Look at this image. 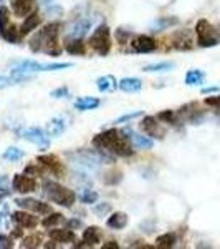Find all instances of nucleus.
<instances>
[{
  "instance_id": "nucleus-1",
  "label": "nucleus",
  "mask_w": 220,
  "mask_h": 249,
  "mask_svg": "<svg viewBox=\"0 0 220 249\" xmlns=\"http://www.w3.org/2000/svg\"><path fill=\"white\" fill-rule=\"evenodd\" d=\"M60 22H51L48 25L43 27L42 30H38L33 37L30 38V50L38 53L50 55V57H58L63 52V48L58 43V35H60Z\"/></svg>"
},
{
  "instance_id": "nucleus-2",
  "label": "nucleus",
  "mask_w": 220,
  "mask_h": 249,
  "mask_svg": "<svg viewBox=\"0 0 220 249\" xmlns=\"http://www.w3.org/2000/svg\"><path fill=\"white\" fill-rule=\"evenodd\" d=\"M93 146L106 150L116 156H123V158H127V156H131L134 153L133 146H131V143L125 138V135H123L121 131L114 130V128L96 135L93 138Z\"/></svg>"
},
{
  "instance_id": "nucleus-3",
  "label": "nucleus",
  "mask_w": 220,
  "mask_h": 249,
  "mask_svg": "<svg viewBox=\"0 0 220 249\" xmlns=\"http://www.w3.org/2000/svg\"><path fill=\"white\" fill-rule=\"evenodd\" d=\"M42 190L51 203L60 204L63 208H71L77 203V193L70 190V188H65L63 184H60L57 181L47 179V181H43Z\"/></svg>"
},
{
  "instance_id": "nucleus-4",
  "label": "nucleus",
  "mask_w": 220,
  "mask_h": 249,
  "mask_svg": "<svg viewBox=\"0 0 220 249\" xmlns=\"http://www.w3.org/2000/svg\"><path fill=\"white\" fill-rule=\"evenodd\" d=\"M73 63H40L35 60H20V62H12V71L18 73H35V71H58L71 68Z\"/></svg>"
},
{
  "instance_id": "nucleus-5",
  "label": "nucleus",
  "mask_w": 220,
  "mask_h": 249,
  "mask_svg": "<svg viewBox=\"0 0 220 249\" xmlns=\"http://www.w3.org/2000/svg\"><path fill=\"white\" fill-rule=\"evenodd\" d=\"M195 34H197V43L202 48L209 47H217L220 43V35L215 30L214 25H210V22H207L205 18L199 20L195 25Z\"/></svg>"
},
{
  "instance_id": "nucleus-6",
  "label": "nucleus",
  "mask_w": 220,
  "mask_h": 249,
  "mask_svg": "<svg viewBox=\"0 0 220 249\" xmlns=\"http://www.w3.org/2000/svg\"><path fill=\"white\" fill-rule=\"evenodd\" d=\"M88 45L93 48L99 57H106V55L110 53V50H111V34H110L108 25L96 27V30L91 34Z\"/></svg>"
},
{
  "instance_id": "nucleus-7",
  "label": "nucleus",
  "mask_w": 220,
  "mask_h": 249,
  "mask_svg": "<svg viewBox=\"0 0 220 249\" xmlns=\"http://www.w3.org/2000/svg\"><path fill=\"white\" fill-rule=\"evenodd\" d=\"M22 136L27 140V142H30V143H33L35 146H38L40 150H48V146H50V136H48L45 130H42V128H38V126L27 128V130L22 133Z\"/></svg>"
},
{
  "instance_id": "nucleus-8",
  "label": "nucleus",
  "mask_w": 220,
  "mask_h": 249,
  "mask_svg": "<svg viewBox=\"0 0 220 249\" xmlns=\"http://www.w3.org/2000/svg\"><path fill=\"white\" fill-rule=\"evenodd\" d=\"M139 126H141L144 133L154 140H164V136H166V130L161 126L159 118H156V116H144Z\"/></svg>"
},
{
  "instance_id": "nucleus-9",
  "label": "nucleus",
  "mask_w": 220,
  "mask_h": 249,
  "mask_svg": "<svg viewBox=\"0 0 220 249\" xmlns=\"http://www.w3.org/2000/svg\"><path fill=\"white\" fill-rule=\"evenodd\" d=\"M14 203L17 204L18 208H22V210L37 213V214H48V213H51L50 204L38 201V199H33V198H17Z\"/></svg>"
},
{
  "instance_id": "nucleus-10",
  "label": "nucleus",
  "mask_w": 220,
  "mask_h": 249,
  "mask_svg": "<svg viewBox=\"0 0 220 249\" xmlns=\"http://www.w3.org/2000/svg\"><path fill=\"white\" fill-rule=\"evenodd\" d=\"M121 133L125 135V138L131 143L133 148H138V150H153L154 143H153V140L147 138V136L136 133V131L131 130V128H123Z\"/></svg>"
},
{
  "instance_id": "nucleus-11",
  "label": "nucleus",
  "mask_w": 220,
  "mask_h": 249,
  "mask_svg": "<svg viewBox=\"0 0 220 249\" xmlns=\"http://www.w3.org/2000/svg\"><path fill=\"white\" fill-rule=\"evenodd\" d=\"M12 186L17 193H22V195H29V193H33L37 191V181H35L33 176H29V175H15L14 179H12Z\"/></svg>"
},
{
  "instance_id": "nucleus-12",
  "label": "nucleus",
  "mask_w": 220,
  "mask_h": 249,
  "mask_svg": "<svg viewBox=\"0 0 220 249\" xmlns=\"http://www.w3.org/2000/svg\"><path fill=\"white\" fill-rule=\"evenodd\" d=\"M91 25H93V20L91 18H78L75 20L73 23H71L70 27H68L65 37L66 40L70 38H83L88 32L91 30Z\"/></svg>"
},
{
  "instance_id": "nucleus-13",
  "label": "nucleus",
  "mask_w": 220,
  "mask_h": 249,
  "mask_svg": "<svg viewBox=\"0 0 220 249\" xmlns=\"http://www.w3.org/2000/svg\"><path fill=\"white\" fill-rule=\"evenodd\" d=\"M131 47L136 53H151V52L157 50V42L149 35H138L131 42Z\"/></svg>"
},
{
  "instance_id": "nucleus-14",
  "label": "nucleus",
  "mask_w": 220,
  "mask_h": 249,
  "mask_svg": "<svg viewBox=\"0 0 220 249\" xmlns=\"http://www.w3.org/2000/svg\"><path fill=\"white\" fill-rule=\"evenodd\" d=\"M12 221H14L17 226L22 228V230L23 228H25V230H33L38 224V219L35 218V216H31L30 211H27V210L12 213Z\"/></svg>"
},
{
  "instance_id": "nucleus-15",
  "label": "nucleus",
  "mask_w": 220,
  "mask_h": 249,
  "mask_svg": "<svg viewBox=\"0 0 220 249\" xmlns=\"http://www.w3.org/2000/svg\"><path fill=\"white\" fill-rule=\"evenodd\" d=\"M37 161L40 164H43L45 168H48V170L57 176H63V173H65V170H63V163L60 161L58 156H55V155H40V156H37Z\"/></svg>"
},
{
  "instance_id": "nucleus-16",
  "label": "nucleus",
  "mask_w": 220,
  "mask_h": 249,
  "mask_svg": "<svg viewBox=\"0 0 220 249\" xmlns=\"http://www.w3.org/2000/svg\"><path fill=\"white\" fill-rule=\"evenodd\" d=\"M173 47L175 50H192L194 48V40L187 30H179L173 35Z\"/></svg>"
},
{
  "instance_id": "nucleus-17",
  "label": "nucleus",
  "mask_w": 220,
  "mask_h": 249,
  "mask_svg": "<svg viewBox=\"0 0 220 249\" xmlns=\"http://www.w3.org/2000/svg\"><path fill=\"white\" fill-rule=\"evenodd\" d=\"M12 12L17 17H27L35 12V0H12Z\"/></svg>"
},
{
  "instance_id": "nucleus-18",
  "label": "nucleus",
  "mask_w": 220,
  "mask_h": 249,
  "mask_svg": "<svg viewBox=\"0 0 220 249\" xmlns=\"http://www.w3.org/2000/svg\"><path fill=\"white\" fill-rule=\"evenodd\" d=\"M66 130V122H65V116H55L51 118L50 122L47 123V133L48 136H53V138H58L65 133Z\"/></svg>"
},
{
  "instance_id": "nucleus-19",
  "label": "nucleus",
  "mask_w": 220,
  "mask_h": 249,
  "mask_svg": "<svg viewBox=\"0 0 220 249\" xmlns=\"http://www.w3.org/2000/svg\"><path fill=\"white\" fill-rule=\"evenodd\" d=\"M30 78H31L30 73H18V71H12L10 77H3V75H0V90L14 87V85H18V83H23Z\"/></svg>"
},
{
  "instance_id": "nucleus-20",
  "label": "nucleus",
  "mask_w": 220,
  "mask_h": 249,
  "mask_svg": "<svg viewBox=\"0 0 220 249\" xmlns=\"http://www.w3.org/2000/svg\"><path fill=\"white\" fill-rule=\"evenodd\" d=\"M50 239L53 241V243H58V244H66V243H73L75 241V232L71 230H55V228H51L50 230Z\"/></svg>"
},
{
  "instance_id": "nucleus-21",
  "label": "nucleus",
  "mask_w": 220,
  "mask_h": 249,
  "mask_svg": "<svg viewBox=\"0 0 220 249\" xmlns=\"http://www.w3.org/2000/svg\"><path fill=\"white\" fill-rule=\"evenodd\" d=\"M118 88L121 91H126V93H136L142 88V82L136 77H126L118 82Z\"/></svg>"
},
{
  "instance_id": "nucleus-22",
  "label": "nucleus",
  "mask_w": 220,
  "mask_h": 249,
  "mask_svg": "<svg viewBox=\"0 0 220 249\" xmlns=\"http://www.w3.org/2000/svg\"><path fill=\"white\" fill-rule=\"evenodd\" d=\"M83 243L88 248H93L98 243H101V231L98 226H90L83 231Z\"/></svg>"
},
{
  "instance_id": "nucleus-23",
  "label": "nucleus",
  "mask_w": 220,
  "mask_h": 249,
  "mask_svg": "<svg viewBox=\"0 0 220 249\" xmlns=\"http://www.w3.org/2000/svg\"><path fill=\"white\" fill-rule=\"evenodd\" d=\"M40 23H42V17H40L37 12H31L30 15H27V17H25V22H23V23H22V27H20V37H22V35L30 34L31 30L37 29Z\"/></svg>"
},
{
  "instance_id": "nucleus-24",
  "label": "nucleus",
  "mask_w": 220,
  "mask_h": 249,
  "mask_svg": "<svg viewBox=\"0 0 220 249\" xmlns=\"http://www.w3.org/2000/svg\"><path fill=\"white\" fill-rule=\"evenodd\" d=\"M106 226L111 228V230H125V228L127 226V214L126 213H114V214H111L110 218H108L106 221Z\"/></svg>"
},
{
  "instance_id": "nucleus-25",
  "label": "nucleus",
  "mask_w": 220,
  "mask_h": 249,
  "mask_svg": "<svg viewBox=\"0 0 220 249\" xmlns=\"http://www.w3.org/2000/svg\"><path fill=\"white\" fill-rule=\"evenodd\" d=\"M99 105H101V102H99L98 98H94V96H81V98H78L77 102H75V108H77L78 111L96 110Z\"/></svg>"
},
{
  "instance_id": "nucleus-26",
  "label": "nucleus",
  "mask_w": 220,
  "mask_h": 249,
  "mask_svg": "<svg viewBox=\"0 0 220 249\" xmlns=\"http://www.w3.org/2000/svg\"><path fill=\"white\" fill-rule=\"evenodd\" d=\"M65 50L70 55H85L86 53V45L83 42V38H70L65 43Z\"/></svg>"
},
{
  "instance_id": "nucleus-27",
  "label": "nucleus",
  "mask_w": 220,
  "mask_h": 249,
  "mask_svg": "<svg viewBox=\"0 0 220 249\" xmlns=\"http://www.w3.org/2000/svg\"><path fill=\"white\" fill-rule=\"evenodd\" d=\"M96 87L101 93H108V91H114L118 88V82L113 75H105V77H99L96 80Z\"/></svg>"
},
{
  "instance_id": "nucleus-28",
  "label": "nucleus",
  "mask_w": 220,
  "mask_h": 249,
  "mask_svg": "<svg viewBox=\"0 0 220 249\" xmlns=\"http://www.w3.org/2000/svg\"><path fill=\"white\" fill-rule=\"evenodd\" d=\"M175 67L173 62H159V63H149L142 68V71L146 73H162V71H171Z\"/></svg>"
},
{
  "instance_id": "nucleus-29",
  "label": "nucleus",
  "mask_w": 220,
  "mask_h": 249,
  "mask_svg": "<svg viewBox=\"0 0 220 249\" xmlns=\"http://www.w3.org/2000/svg\"><path fill=\"white\" fill-rule=\"evenodd\" d=\"M175 243H177V238H175L174 232H164V234L157 236V239H156V246L162 248V249L174 248Z\"/></svg>"
},
{
  "instance_id": "nucleus-30",
  "label": "nucleus",
  "mask_w": 220,
  "mask_h": 249,
  "mask_svg": "<svg viewBox=\"0 0 220 249\" xmlns=\"http://www.w3.org/2000/svg\"><path fill=\"white\" fill-rule=\"evenodd\" d=\"M157 118L164 123L173 124V126H179V123H181V115H179V111H173V110L161 111V113L157 115Z\"/></svg>"
},
{
  "instance_id": "nucleus-31",
  "label": "nucleus",
  "mask_w": 220,
  "mask_h": 249,
  "mask_svg": "<svg viewBox=\"0 0 220 249\" xmlns=\"http://www.w3.org/2000/svg\"><path fill=\"white\" fill-rule=\"evenodd\" d=\"M204 80H205V73L201 70H189L186 73V85H189V87L202 85Z\"/></svg>"
},
{
  "instance_id": "nucleus-32",
  "label": "nucleus",
  "mask_w": 220,
  "mask_h": 249,
  "mask_svg": "<svg viewBox=\"0 0 220 249\" xmlns=\"http://www.w3.org/2000/svg\"><path fill=\"white\" fill-rule=\"evenodd\" d=\"M98 193L90 190V188H83V190H79L78 193V199L81 201L83 204H94L98 201Z\"/></svg>"
},
{
  "instance_id": "nucleus-33",
  "label": "nucleus",
  "mask_w": 220,
  "mask_h": 249,
  "mask_svg": "<svg viewBox=\"0 0 220 249\" xmlns=\"http://www.w3.org/2000/svg\"><path fill=\"white\" fill-rule=\"evenodd\" d=\"M0 37L5 40V42H9V43H17L18 38H20V30H17V27H15L14 23H10V25L7 27L2 34H0Z\"/></svg>"
},
{
  "instance_id": "nucleus-34",
  "label": "nucleus",
  "mask_w": 220,
  "mask_h": 249,
  "mask_svg": "<svg viewBox=\"0 0 220 249\" xmlns=\"http://www.w3.org/2000/svg\"><path fill=\"white\" fill-rule=\"evenodd\" d=\"M65 221V218H63V214L62 213H48V216L45 219L42 221V224L47 228V230H51V228H55V226H58L60 223H63Z\"/></svg>"
},
{
  "instance_id": "nucleus-35",
  "label": "nucleus",
  "mask_w": 220,
  "mask_h": 249,
  "mask_svg": "<svg viewBox=\"0 0 220 249\" xmlns=\"http://www.w3.org/2000/svg\"><path fill=\"white\" fill-rule=\"evenodd\" d=\"M175 23H179V20L175 17H161L153 23V30L154 32L166 30V29H169L171 25H175Z\"/></svg>"
},
{
  "instance_id": "nucleus-36",
  "label": "nucleus",
  "mask_w": 220,
  "mask_h": 249,
  "mask_svg": "<svg viewBox=\"0 0 220 249\" xmlns=\"http://www.w3.org/2000/svg\"><path fill=\"white\" fill-rule=\"evenodd\" d=\"M25 156V153H23V150H20V148H15V146H10L7 148L5 151H3V160H7V161H20V160Z\"/></svg>"
},
{
  "instance_id": "nucleus-37",
  "label": "nucleus",
  "mask_w": 220,
  "mask_h": 249,
  "mask_svg": "<svg viewBox=\"0 0 220 249\" xmlns=\"http://www.w3.org/2000/svg\"><path fill=\"white\" fill-rule=\"evenodd\" d=\"M103 181L105 184H110V186H116L118 183L123 181V173L119 170H111L105 173V176H103Z\"/></svg>"
},
{
  "instance_id": "nucleus-38",
  "label": "nucleus",
  "mask_w": 220,
  "mask_h": 249,
  "mask_svg": "<svg viewBox=\"0 0 220 249\" xmlns=\"http://www.w3.org/2000/svg\"><path fill=\"white\" fill-rule=\"evenodd\" d=\"M12 221V214L9 213V204H0V228H9Z\"/></svg>"
},
{
  "instance_id": "nucleus-39",
  "label": "nucleus",
  "mask_w": 220,
  "mask_h": 249,
  "mask_svg": "<svg viewBox=\"0 0 220 249\" xmlns=\"http://www.w3.org/2000/svg\"><path fill=\"white\" fill-rule=\"evenodd\" d=\"M10 25V10L5 5H0V34Z\"/></svg>"
},
{
  "instance_id": "nucleus-40",
  "label": "nucleus",
  "mask_w": 220,
  "mask_h": 249,
  "mask_svg": "<svg viewBox=\"0 0 220 249\" xmlns=\"http://www.w3.org/2000/svg\"><path fill=\"white\" fill-rule=\"evenodd\" d=\"M40 244H42V236H40V234H31V236L23 238L20 246H22V248H38Z\"/></svg>"
},
{
  "instance_id": "nucleus-41",
  "label": "nucleus",
  "mask_w": 220,
  "mask_h": 249,
  "mask_svg": "<svg viewBox=\"0 0 220 249\" xmlns=\"http://www.w3.org/2000/svg\"><path fill=\"white\" fill-rule=\"evenodd\" d=\"M110 211H111L110 203H98V204L94 203V206H93V213L96 216H99V218H103V216L108 214Z\"/></svg>"
},
{
  "instance_id": "nucleus-42",
  "label": "nucleus",
  "mask_w": 220,
  "mask_h": 249,
  "mask_svg": "<svg viewBox=\"0 0 220 249\" xmlns=\"http://www.w3.org/2000/svg\"><path fill=\"white\" fill-rule=\"evenodd\" d=\"M14 248V239L7 234L0 232V249H12Z\"/></svg>"
},
{
  "instance_id": "nucleus-43",
  "label": "nucleus",
  "mask_w": 220,
  "mask_h": 249,
  "mask_svg": "<svg viewBox=\"0 0 220 249\" xmlns=\"http://www.w3.org/2000/svg\"><path fill=\"white\" fill-rule=\"evenodd\" d=\"M139 116H142V111H134V113H126V115L119 116V118L116 120L114 123H125V122H131V120L139 118Z\"/></svg>"
},
{
  "instance_id": "nucleus-44",
  "label": "nucleus",
  "mask_w": 220,
  "mask_h": 249,
  "mask_svg": "<svg viewBox=\"0 0 220 249\" xmlns=\"http://www.w3.org/2000/svg\"><path fill=\"white\" fill-rule=\"evenodd\" d=\"M53 98H66L68 95H70V90H68V87H60L57 90H53L50 93Z\"/></svg>"
},
{
  "instance_id": "nucleus-45",
  "label": "nucleus",
  "mask_w": 220,
  "mask_h": 249,
  "mask_svg": "<svg viewBox=\"0 0 220 249\" xmlns=\"http://www.w3.org/2000/svg\"><path fill=\"white\" fill-rule=\"evenodd\" d=\"M23 173L29 176H40L42 175V170L38 168V164H29V166L23 170Z\"/></svg>"
},
{
  "instance_id": "nucleus-46",
  "label": "nucleus",
  "mask_w": 220,
  "mask_h": 249,
  "mask_svg": "<svg viewBox=\"0 0 220 249\" xmlns=\"http://www.w3.org/2000/svg\"><path fill=\"white\" fill-rule=\"evenodd\" d=\"M65 224H66V228H68V230H71V231L78 230V228H83V221H81V219H78V218L68 219Z\"/></svg>"
},
{
  "instance_id": "nucleus-47",
  "label": "nucleus",
  "mask_w": 220,
  "mask_h": 249,
  "mask_svg": "<svg viewBox=\"0 0 220 249\" xmlns=\"http://www.w3.org/2000/svg\"><path fill=\"white\" fill-rule=\"evenodd\" d=\"M205 105L220 108V96H209V98H205Z\"/></svg>"
},
{
  "instance_id": "nucleus-48",
  "label": "nucleus",
  "mask_w": 220,
  "mask_h": 249,
  "mask_svg": "<svg viewBox=\"0 0 220 249\" xmlns=\"http://www.w3.org/2000/svg\"><path fill=\"white\" fill-rule=\"evenodd\" d=\"M127 37H131L129 32H125V30H121V29L116 30V38H118L121 43H126V38H127Z\"/></svg>"
},
{
  "instance_id": "nucleus-49",
  "label": "nucleus",
  "mask_w": 220,
  "mask_h": 249,
  "mask_svg": "<svg viewBox=\"0 0 220 249\" xmlns=\"http://www.w3.org/2000/svg\"><path fill=\"white\" fill-rule=\"evenodd\" d=\"M119 244L114 243V241H108V243L103 244V249H118Z\"/></svg>"
},
{
  "instance_id": "nucleus-50",
  "label": "nucleus",
  "mask_w": 220,
  "mask_h": 249,
  "mask_svg": "<svg viewBox=\"0 0 220 249\" xmlns=\"http://www.w3.org/2000/svg\"><path fill=\"white\" fill-rule=\"evenodd\" d=\"M217 91H220V88H219V87H209V88H204L202 93H204V95H207V93H217Z\"/></svg>"
},
{
  "instance_id": "nucleus-51",
  "label": "nucleus",
  "mask_w": 220,
  "mask_h": 249,
  "mask_svg": "<svg viewBox=\"0 0 220 249\" xmlns=\"http://www.w3.org/2000/svg\"><path fill=\"white\" fill-rule=\"evenodd\" d=\"M9 195H10V190H7V188L0 186V201H2L3 198H7Z\"/></svg>"
},
{
  "instance_id": "nucleus-52",
  "label": "nucleus",
  "mask_w": 220,
  "mask_h": 249,
  "mask_svg": "<svg viewBox=\"0 0 220 249\" xmlns=\"http://www.w3.org/2000/svg\"><path fill=\"white\" fill-rule=\"evenodd\" d=\"M40 2L43 3V5H50L51 2H55V0H40Z\"/></svg>"
},
{
  "instance_id": "nucleus-53",
  "label": "nucleus",
  "mask_w": 220,
  "mask_h": 249,
  "mask_svg": "<svg viewBox=\"0 0 220 249\" xmlns=\"http://www.w3.org/2000/svg\"><path fill=\"white\" fill-rule=\"evenodd\" d=\"M3 181H7V178L3 175H0V183H3Z\"/></svg>"
},
{
  "instance_id": "nucleus-54",
  "label": "nucleus",
  "mask_w": 220,
  "mask_h": 249,
  "mask_svg": "<svg viewBox=\"0 0 220 249\" xmlns=\"http://www.w3.org/2000/svg\"><path fill=\"white\" fill-rule=\"evenodd\" d=\"M2 2H3V0H0V3H2Z\"/></svg>"
}]
</instances>
